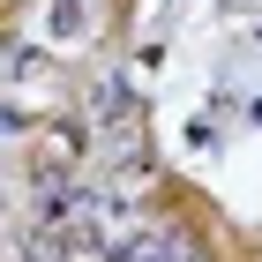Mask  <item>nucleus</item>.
<instances>
[{
	"label": "nucleus",
	"instance_id": "f257e3e1",
	"mask_svg": "<svg viewBox=\"0 0 262 262\" xmlns=\"http://www.w3.org/2000/svg\"><path fill=\"white\" fill-rule=\"evenodd\" d=\"M120 262H180V240H172V232H150V240H135Z\"/></svg>",
	"mask_w": 262,
	"mask_h": 262
}]
</instances>
